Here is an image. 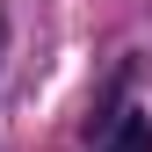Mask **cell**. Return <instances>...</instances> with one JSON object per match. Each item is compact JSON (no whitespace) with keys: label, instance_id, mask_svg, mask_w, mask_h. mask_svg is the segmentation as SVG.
Instances as JSON below:
<instances>
[{"label":"cell","instance_id":"obj_1","mask_svg":"<svg viewBox=\"0 0 152 152\" xmlns=\"http://www.w3.org/2000/svg\"><path fill=\"white\" fill-rule=\"evenodd\" d=\"M109 152H152V123H145V116H123V123H116V145H109Z\"/></svg>","mask_w":152,"mask_h":152}]
</instances>
